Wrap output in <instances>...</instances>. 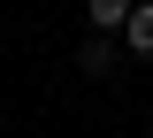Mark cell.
Here are the masks:
<instances>
[{
	"mask_svg": "<svg viewBox=\"0 0 153 138\" xmlns=\"http://www.w3.org/2000/svg\"><path fill=\"white\" fill-rule=\"evenodd\" d=\"M76 69L84 77H115V31H92V39L76 46Z\"/></svg>",
	"mask_w": 153,
	"mask_h": 138,
	"instance_id": "obj_1",
	"label": "cell"
},
{
	"mask_svg": "<svg viewBox=\"0 0 153 138\" xmlns=\"http://www.w3.org/2000/svg\"><path fill=\"white\" fill-rule=\"evenodd\" d=\"M123 46H130L138 61H153V0H138V8H130V23H123Z\"/></svg>",
	"mask_w": 153,
	"mask_h": 138,
	"instance_id": "obj_2",
	"label": "cell"
},
{
	"mask_svg": "<svg viewBox=\"0 0 153 138\" xmlns=\"http://www.w3.org/2000/svg\"><path fill=\"white\" fill-rule=\"evenodd\" d=\"M130 8H138V0H84V23H92V31H115V39H123Z\"/></svg>",
	"mask_w": 153,
	"mask_h": 138,
	"instance_id": "obj_3",
	"label": "cell"
}]
</instances>
